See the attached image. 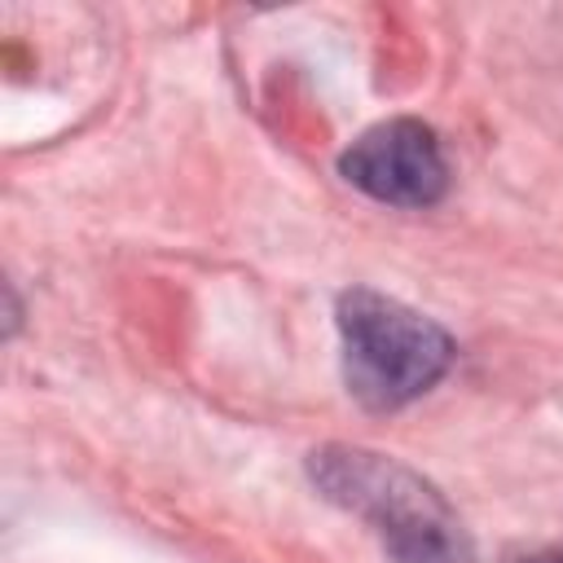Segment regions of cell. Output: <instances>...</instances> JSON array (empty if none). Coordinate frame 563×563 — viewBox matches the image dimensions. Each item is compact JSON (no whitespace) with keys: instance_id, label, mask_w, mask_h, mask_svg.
Returning <instances> with one entry per match:
<instances>
[{"instance_id":"1","label":"cell","mask_w":563,"mask_h":563,"mask_svg":"<svg viewBox=\"0 0 563 563\" xmlns=\"http://www.w3.org/2000/svg\"><path fill=\"white\" fill-rule=\"evenodd\" d=\"M308 479L325 501L365 519L396 563H475L457 510L405 462L356 444H321L308 453Z\"/></svg>"},{"instance_id":"2","label":"cell","mask_w":563,"mask_h":563,"mask_svg":"<svg viewBox=\"0 0 563 563\" xmlns=\"http://www.w3.org/2000/svg\"><path fill=\"white\" fill-rule=\"evenodd\" d=\"M334 321L343 347V383L365 409H400L453 369L457 347L449 330L383 290H343Z\"/></svg>"},{"instance_id":"3","label":"cell","mask_w":563,"mask_h":563,"mask_svg":"<svg viewBox=\"0 0 563 563\" xmlns=\"http://www.w3.org/2000/svg\"><path fill=\"white\" fill-rule=\"evenodd\" d=\"M339 172L347 185L387 207H435L449 189V163L440 136L422 119H383L365 128L343 154Z\"/></svg>"},{"instance_id":"4","label":"cell","mask_w":563,"mask_h":563,"mask_svg":"<svg viewBox=\"0 0 563 563\" xmlns=\"http://www.w3.org/2000/svg\"><path fill=\"white\" fill-rule=\"evenodd\" d=\"M519 563H563V554H528V559H519Z\"/></svg>"}]
</instances>
